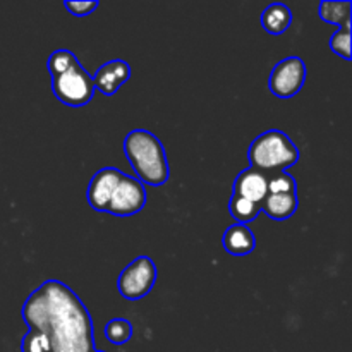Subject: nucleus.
Listing matches in <instances>:
<instances>
[{
    "label": "nucleus",
    "instance_id": "nucleus-1",
    "mask_svg": "<svg viewBox=\"0 0 352 352\" xmlns=\"http://www.w3.org/2000/svg\"><path fill=\"white\" fill-rule=\"evenodd\" d=\"M21 315L30 330H40L48 337L52 352L95 351L91 315L64 282L45 280L31 292Z\"/></svg>",
    "mask_w": 352,
    "mask_h": 352
},
{
    "label": "nucleus",
    "instance_id": "nucleus-2",
    "mask_svg": "<svg viewBox=\"0 0 352 352\" xmlns=\"http://www.w3.org/2000/svg\"><path fill=\"white\" fill-rule=\"evenodd\" d=\"M124 153L136 179L148 186H164L170 177L167 153L162 141L146 129H134L124 140Z\"/></svg>",
    "mask_w": 352,
    "mask_h": 352
},
{
    "label": "nucleus",
    "instance_id": "nucleus-3",
    "mask_svg": "<svg viewBox=\"0 0 352 352\" xmlns=\"http://www.w3.org/2000/svg\"><path fill=\"white\" fill-rule=\"evenodd\" d=\"M251 168L274 175L285 172L299 162V148L294 141L278 129H270L254 138L248 150Z\"/></svg>",
    "mask_w": 352,
    "mask_h": 352
},
{
    "label": "nucleus",
    "instance_id": "nucleus-4",
    "mask_svg": "<svg viewBox=\"0 0 352 352\" xmlns=\"http://www.w3.org/2000/svg\"><path fill=\"white\" fill-rule=\"evenodd\" d=\"M52 91L57 96L58 102L69 107H85L95 96V85L93 78L79 60L60 74L52 78Z\"/></svg>",
    "mask_w": 352,
    "mask_h": 352
},
{
    "label": "nucleus",
    "instance_id": "nucleus-5",
    "mask_svg": "<svg viewBox=\"0 0 352 352\" xmlns=\"http://www.w3.org/2000/svg\"><path fill=\"white\" fill-rule=\"evenodd\" d=\"M157 282V267L150 256H138L127 265L117 278L119 294L127 301H138L148 296Z\"/></svg>",
    "mask_w": 352,
    "mask_h": 352
},
{
    "label": "nucleus",
    "instance_id": "nucleus-6",
    "mask_svg": "<svg viewBox=\"0 0 352 352\" xmlns=\"http://www.w3.org/2000/svg\"><path fill=\"white\" fill-rule=\"evenodd\" d=\"M306 81V64L301 57H287L270 72L268 88L277 98L287 100L298 95Z\"/></svg>",
    "mask_w": 352,
    "mask_h": 352
},
{
    "label": "nucleus",
    "instance_id": "nucleus-7",
    "mask_svg": "<svg viewBox=\"0 0 352 352\" xmlns=\"http://www.w3.org/2000/svg\"><path fill=\"white\" fill-rule=\"evenodd\" d=\"M146 189L143 182L133 175L124 174L110 198L107 213L116 217H131L140 213L146 205Z\"/></svg>",
    "mask_w": 352,
    "mask_h": 352
},
{
    "label": "nucleus",
    "instance_id": "nucleus-8",
    "mask_svg": "<svg viewBox=\"0 0 352 352\" xmlns=\"http://www.w3.org/2000/svg\"><path fill=\"white\" fill-rule=\"evenodd\" d=\"M124 172L116 167H105L100 168L95 175L91 177L88 184V191H86V199H88L89 206L96 212H107L110 198H112L113 191H116L117 184L122 179Z\"/></svg>",
    "mask_w": 352,
    "mask_h": 352
},
{
    "label": "nucleus",
    "instance_id": "nucleus-9",
    "mask_svg": "<svg viewBox=\"0 0 352 352\" xmlns=\"http://www.w3.org/2000/svg\"><path fill=\"white\" fill-rule=\"evenodd\" d=\"M131 78V65L126 60H116L105 62L103 65H100L98 71L93 76V85H95V91L98 89L103 95L110 96L120 88V86L126 85Z\"/></svg>",
    "mask_w": 352,
    "mask_h": 352
},
{
    "label": "nucleus",
    "instance_id": "nucleus-10",
    "mask_svg": "<svg viewBox=\"0 0 352 352\" xmlns=\"http://www.w3.org/2000/svg\"><path fill=\"white\" fill-rule=\"evenodd\" d=\"M234 195L261 205L268 195V175L251 167L239 172L234 181Z\"/></svg>",
    "mask_w": 352,
    "mask_h": 352
},
{
    "label": "nucleus",
    "instance_id": "nucleus-11",
    "mask_svg": "<svg viewBox=\"0 0 352 352\" xmlns=\"http://www.w3.org/2000/svg\"><path fill=\"white\" fill-rule=\"evenodd\" d=\"M223 250L232 256H246L256 248V239L251 229L243 223H234L223 232Z\"/></svg>",
    "mask_w": 352,
    "mask_h": 352
},
{
    "label": "nucleus",
    "instance_id": "nucleus-12",
    "mask_svg": "<svg viewBox=\"0 0 352 352\" xmlns=\"http://www.w3.org/2000/svg\"><path fill=\"white\" fill-rule=\"evenodd\" d=\"M261 212L267 213L272 220L284 222L291 219L299 206L298 192H284V195H267L261 203Z\"/></svg>",
    "mask_w": 352,
    "mask_h": 352
},
{
    "label": "nucleus",
    "instance_id": "nucleus-13",
    "mask_svg": "<svg viewBox=\"0 0 352 352\" xmlns=\"http://www.w3.org/2000/svg\"><path fill=\"white\" fill-rule=\"evenodd\" d=\"M292 23V12L285 3H270L261 12V26L270 34H282Z\"/></svg>",
    "mask_w": 352,
    "mask_h": 352
},
{
    "label": "nucleus",
    "instance_id": "nucleus-14",
    "mask_svg": "<svg viewBox=\"0 0 352 352\" xmlns=\"http://www.w3.org/2000/svg\"><path fill=\"white\" fill-rule=\"evenodd\" d=\"M351 0H340V2H329L323 0L320 3V17L325 23L333 24V26H351Z\"/></svg>",
    "mask_w": 352,
    "mask_h": 352
},
{
    "label": "nucleus",
    "instance_id": "nucleus-15",
    "mask_svg": "<svg viewBox=\"0 0 352 352\" xmlns=\"http://www.w3.org/2000/svg\"><path fill=\"white\" fill-rule=\"evenodd\" d=\"M229 212L234 217V220H237V223L248 226L250 222L256 220V217L261 212V206L253 201H248V199L241 198V196L232 195L229 201Z\"/></svg>",
    "mask_w": 352,
    "mask_h": 352
},
{
    "label": "nucleus",
    "instance_id": "nucleus-16",
    "mask_svg": "<svg viewBox=\"0 0 352 352\" xmlns=\"http://www.w3.org/2000/svg\"><path fill=\"white\" fill-rule=\"evenodd\" d=\"M105 337L113 346H124L133 337V323L126 318H113L105 325Z\"/></svg>",
    "mask_w": 352,
    "mask_h": 352
},
{
    "label": "nucleus",
    "instance_id": "nucleus-17",
    "mask_svg": "<svg viewBox=\"0 0 352 352\" xmlns=\"http://www.w3.org/2000/svg\"><path fill=\"white\" fill-rule=\"evenodd\" d=\"M76 60H78V57H76L71 50L60 48V50H55L54 54L48 57L47 71L50 72V76L54 78V76L60 74V72H64L65 69L71 67Z\"/></svg>",
    "mask_w": 352,
    "mask_h": 352
},
{
    "label": "nucleus",
    "instance_id": "nucleus-18",
    "mask_svg": "<svg viewBox=\"0 0 352 352\" xmlns=\"http://www.w3.org/2000/svg\"><path fill=\"white\" fill-rule=\"evenodd\" d=\"M284 192H298L296 179L289 172H277L268 177V195H284Z\"/></svg>",
    "mask_w": 352,
    "mask_h": 352
},
{
    "label": "nucleus",
    "instance_id": "nucleus-19",
    "mask_svg": "<svg viewBox=\"0 0 352 352\" xmlns=\"http://www.w3.org/2000/svg\"><path fill=\"white\" fill-rule=\"evenodd\" d=\"M21 352H52L50 340L40 330H28L21 340Z\"/></svg>",
    "mask_w": 352,
    "mask_h": 352
},
{
    "label": "nucleus",
    "instance_id": "nucleus-20",
    "mask_svg": "<svg viewBox=\"0 0 352 352\" xmlns=\"http://www.w3.org/2000/svg\"><path fill=\"white\" fill-rule=\"evenodd\" d=\"M330 50L339 57L351 60V26L337 30L330 38Z\"/></svg>",
    "mask_w": 352,
    "mask_h": 352
},
{
    "label": "nucleus",
    "instance_id": "nucleus-21",
    "mask_svg": "<svg viewBox=\"0 0 352 352\" xmlns=\"http://www.w3.org/2000/svg\"><path fill=\"white\" fill-rule=\"evenodd\" d=\"M100 3L96 0H91V2H64V7L76 17H85L89 16L91 12H95L98 9Z\"/></svg>",
    "mask_w": 352,
    "mask_h": 352
},
{
    "label": "nucleus",
    "instance_id": "nucleus-22",
    "mask_svg": "<svg viewBox=\"0 0 352 352\" xmlns=\"http://www.w3.org/2000/svg\"><path fill=\"white\" fill-rule=\"evenodd\" d=\"M93 352H105V351H96V349H95Z\"/></svg>",
    "mask_w": 352,
    "mask_h": 352
}]
</instances>
